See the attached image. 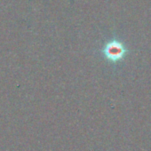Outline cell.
<instances>
[{"instance_id":"6da1fadb","label":"cell","mask_w":151,"mask_h":151,"mask_svg":"<svg viewBox=\"0 0 151 151\" xmlns=\"http://www.w3.org/2000/svg\"><path fill=\"white\" fill-rule=\"evenodd\" d=\"M102 52L105 57L113 62L120 60L127 54V49L125 46L117 40H112L106 44Z\"/></svg>"}]
</instances>
